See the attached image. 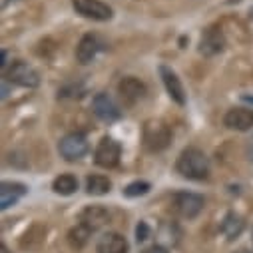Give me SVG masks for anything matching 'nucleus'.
Here are the masks:
<instances>
[{
  "instance_id": "8",
  "label": "nucleus",
  "mask_w": 253,
  "mask_h": 253,
  "mask_svg": "<svg viewBox=\"0 0 253 253\" xmlns=\"http://www.w3.org/2000/svg\"><path fill=\"white\" fill-rule=\"evenodd\" d=\"M92 110H94V114H96L102 122H108V124L122 118L120 108L116 106V102L112 100V96H108L106 92H100V94L94 96V100H92Z\"/></svg>"
},
{
  "instance_id": "10",
  "label": "nucleus",
  "mask_w": 253,
  "mask_h": 253,
  "mask_svg": "<svg viewBox=\"0 0 253 253\" xmlns=\"http://www.w3.org/2000/svg\"><path fill=\"white\" fill-rule=\"evenodd\" d=\"M118 94H120V98H122L126 104L132 106V104L140 102V100L146 96V84L140 82V80L134 78V76H126V78H122L120 84H118Z\"/></svg>"
},
{
  "instance_id": "11",
  "label": "nucleus",
  "mask_w": 253,
  "mask_h": 253,
  "mask_svg": "<svg viewBox=\"0 0 253 253\" xmlns=\"http://www.w3.org/2000/svg\"><path fill=\"white\" fill-rule=\"evenodd\" d=\"M108 219H110V213L102 206H88L78 215V223L84 225V227H88L90 231H96V229L104 227L108 223Z\"/></svg>"
},
{
  "instance_id": "12",
  "label": "nucleus",
  "mask_w": 253,
  "mask_h": 253,
  "mask_svg": "<svg viewBox=\"0 0 253 253\" xmlns=\"http://www.w3.org/2000/svg\"><path fill=\"white\" fill-rule=\"evenodd\" d=\"M223 124L229 130L245 132V130L253 128V110H249V108H231L223 116Z\"/></svg>"
},
{
  "instance_id": "21",
  "label": "nucleus",
  "mask_w": 253,
  "mask_h": 253,
  "mask_svg": "<svg viewBox=\"0 0 253 253\" xmlns=\"http://www.w3.org/2000/svg\"><path fill=\"white\" fill-rule=\"evenodd\" d=\"M148 192H150V183H148V181H132L130 185H126L124 196L138 198V196H146Z\"/></svg>"
},
{
  "instance_id": "18",
  "label": "nucleus",
  "mask_w": 253,
  "mask_h": 253,
  "mask_svg": "<svg viewBox=\"0 0 253 253\" xmlns=\"http://www.w3.org/2000/svg\"><path fill=\"white\" fill-rule=\"evenodd\" d=\"M112 189V181L106 177V175H100V173H94V175H88L86 177V192L90 196H104Z\"/></svg>"
},
{
  "instance_id": "7",
  "label": "nucleus",
  "mask_w": 253,
  "mask_h": 253,
  "mask_svg": "<svg viewBox=\"0 0 253 253\" xmlns=\"http://www.w3.org/2000/svg\"><path fill=\"white\" fill-rule=\"evenodd\" d=\"M120 156H122L120 144H118L114 138H108V136H106V138L100 140V144H98V148H96L94 162H96V166L110 169V168H116V166H118Z\"/></svg>"
},
{
  "instance_id": "29",
  "label": "nucleus",
  "mask_w": 253,
  "mask_h": 253,
  "mask_svg": "<svg viewBox=\"0 0 253 253\" xmlns=\"http://www.w3.org/2000/svg\"><path fill=\"white\" fill-rule=\"evenodd\" d=\"M251 237H253V231H251Z\"/></svg>"
},
{
  "instance_id": "2",
  "label": "nucleus",
  "mask_w": 253,
  "mask_h": 253,
  "mask_svg": "<svg viewBox=\"0 0 253 253\" xmlns=\"http://www.w3.org/2000/svg\"><path fill=\"white\" fill-rule=\"evenodd\" d=\"M142 140H144V148L148 152H154V154L164 152L171 142V132L164 122L148 120L144 124V130H142Z\"/></svg>"
},
{
  "instance_id": "13",
  "label": "nucleus",
  "mask_w": 253,
  "mask_h": 253,
  "mask_svg": "<svg viewBox=\"0 0 253 253\" xmlns=\"http://www.w3.org/2000/svg\"><path fill=\"white\" fill-rule=\"evenodd\" d=\"M26 185L24 183H18V181H2L0 185V208L2 210H8L12 206L18 204L20 198L26 196Z\"/></svg>"
},
{
  "instance_id": "16",
  "label": "nucleus",
  "mask_w": 253,
  "mask_h": 253,
  "mask_svg": "<svg viewBox=\"0 0 253 253\" xmlns=\"http://www.w3.org/2000/svg\"><path fill=\"white\" fill-rule=\"evenodd\" d=\"M98 50H100L98 38L92 36V34H86V36H82V40L76 48V60L80 62V64H90V62L96 58Z\"/></svg>"
},
{
  "instance_id": "28",
  "label": "nucleus",
  "mask_w": 253,
  "mask_h": 253,
  "mask_svg": "<svg viewBox=\"0 0 253 253\" xmlns=\"http://www.w3.org/2000/svg\"><path fill=\"white\" fill-rule=\"evenodd\" d=\"M235 253H253V251H251V249H237Z\"/></svg>"
},
{
  "instance_id": "24",
  "label": "nucleus",
  "mask_w": 253,
  "mask_h": 253,
  "mask_svg": "<svg viewBox=\"0 0 253 253\" xmlns=\"http://www.w3.org/2000/svg\"><path fill=\"white\" fill-rule=\"evenodd\" d=\"M247 158L253 162V136H251V140L247 142Z\"/></svg>"
},
{
  "instance_id": "22",
  "label": "nucleus",
  "mask_w": 253,
  "mask_h": 253,
  "mask_svg": "<svg viewBox=\"0 0 253 253\" xmlns=\"http://www.w3.org/2000/svg\"><path fill=\"white\" fill-rule=\"evenodd\" d=\"M148 237H150V227H148L146 221H140L138 227H136V239L138 241H146Z\"/></svg>"
},
{
  "instance_id": "23",
  "label": "nucleus",
  "mask_w": 253,
  "mask_h": 253,
  "mask_svg": "<svg viewBox=\"0 0 253 253\" xmlns=\"http://www.w3.org/2000/svg\"><path fill=\"white\" fill-rule=\"evenodd\" d=\"M142 253H169L166 247H162V245H150V247H146Z\"/></svg>"
},
{
  "instance_id": "19",
  "label": "nucleus",
  "mask_w": 253,
  "mask_h": 253,
  "mask_svg": "<svg viewBox=\"0 0 253 253\" xmlns=\"http://www.w3.org/2000/svg\"><path fill=\"white\" fill-rule=\"evenodd\" d=\"M52 189L56 194H60V196H72L78 189V179L72 173H62V175H58L54 179Z\"/></svg>"
},
{
  "instance_id": "6",
  "label": "nucleus",
  "mask_w": 253,
  "mask_h": 253,
  "mask_svg": "<svg viewBox=\"0 0 253 253\" xmlns=\"http://www.w3.org/2000/svg\"><path fill=\"white\" fill-rule=\"evenodd\" d=\"M58 152L66 162H76L82 160L88 154V140L82 134H68L60 140Z\"/></svg>"
},
{
  "instance_id": "25",
  "label": "nucleus",
  "mask_w": 253,
  "mask_h": 253,
  "mask_svg": "<svg viewBox=\"0 0 253 253\" xmlns=\"http://www.w3.org/2000/svg\"><path fill=\"white\" fill-rule=\"evenodd\" d=\"M6 56H8V54H6V50H2V62H0V66H2V68L6 66Z\"/></svg>"
},
{
  "instance_id": "27",
  "label": "nucleus",
  "mask_w": 253,
  "mask_h": 253,
  "mask_svg": "<svg viewBox=\"0 0 253 253\" xmlns=\"http://www.w3.org/2000/svg\"><path fill=\"white\" fill-rule=\"evenodd\" d=\"M10 2H14V0H2V8H6Z\"/></svg>"
},
{
  "instance_id": "17",
  "label": "nucleus",
  "mask_w": 253,
  "mask_h": 253,
  "mask_svg": "<svg viewBox=\"0 0 253 253\" xmlns=\"http://www.w3.org/2000/svg\"><path fill=\"white\" fill-rule=\"evenodd\" d=\"M243 227H245L243 217L237 215V213H233V211H229V213L223 217V221H221V231H223V235H225L227 239H237V237L241 235Z\"/></svg>"
},
{
  "instance_id": "3",
  "label": "nucleus",
  "mask_w": 253,
  "mask_h": 253,
  "mask_svg": "<svg viewBox=\"0 0 253 253\" xmlns=\"http://www.w3.org/2000/svg\"><path fill=\"white\" fill-rule=\"evenodd\" d=\"M206 206V200L198 194H189V192H175L169 200V210L181 217V219H194L202 213Z\"/></svg>"
},
{
  "instance_id": "1",
  "label": "nucleus",
  "mask_w": 253,
  "mask_h": 253,
  "mask_svg": "<svg viewBox=\"0 0 253 253\" xmlns=\"http://www.w3.org/2000/svg\"><path fill=\"white\" fill-rule=\"evenodd\" d=\"M175 169L179 175L187 179L204 181L210 177V160L200 148H185L175 162Z\"/></svg>"
},
{
  "instance_id": "20",
  "label": "nucleus",
  "mask_w": 253,
  "mask_h": 253,
  "mask_svg": "<svg viewBox=\"0 0 253 253\" xmlns=\"http://www.w3.org/2000/svg\"><path fill=\"white\" fill-rule=\"evenodd\" d=\"M90 229L88 227H84V225H76V227H72L70 229V233H68V239H70V243H72V247H76V249H82L86 243H88V237H90Z\"/></svg>"
},
{
  "instance_id": "26",
  "label": "nucleus",
  "mask_w": 253,
  "mask_h": 253,
  "mask_svg": "<svg viewBox=\"0 0 253 253\" xmlns=\"http://www.w3.org/2000/svg\"><path fill=\"white\" fill-rule=\"evenodd\" d=\"M0 253H10V251H8V247H6L4 243H2V245H0Z\"/></svg>"
},
{
  "instance_id": "9",
  "label": "nucleus",
  "mask_w": 253,
  "mask_h": 253,
  "mask_svg": "<svg viewBox=\"0 0 253 253\" xmlns=\"http://www.w3.org/2000/svg\"><path fill=\"white\" fill-rule=\"evenodd\" d=\"M225 48V36L221 32L219 26H210L204 30L202 40H200V52L204 56H215L219 52H223Z\"/></svg>"
},
{
  "instance_id": "5",
  "label": "nucleus",
  "mask_w": 253,
  "mask_h": 253,
  "mask_svg": "<svg viewBox=\"0 0 253 253\" xmlns=\"http://www.w3.org/2000/svg\"><path fill=\"white\" fill-rule=\"evenodd\" d=\"M72 6L80 16L98 22H106L114 16V10L102 0H72Z\"/></svg>"
},
{
  "instance_id": "15",
  "label": "nucleus",
  "mask_w": 253,
  "mask_h": 253,
  "mask_svg": "<svg viewBox=\"0 0 253 253\" xmlns=\"http://www.w3.org/2000/svg\"><path fill=\"white\" fill-rule=\"evenodd\" d=\"M130 245L120 233H104L96 243V253H128Z\"/></svg>"
},
{
  "instance_id": "14",
  "label": "nucleus",
  "mask_w": 253,
  "mask_h": 253,
  "mask_svg": "<svg viewBox=\"0 0 253 253\" xmlns=\"http://www.w3.org/2000/svg\"><path fill=\"white\" fill-rule=\"evenodd\" d=\"M160 76H162V80H164V86H166L169 98H171L175 104L183 106V104H185V92H183V86H181L177 74H175L171 68H168V66H160Z\"/></svg>"
},
{
  "instance_id": "4",
  "label": "nucleus",
  "mask_w": 253,
  "mask_h": 253,
  "mask_svg": "<svg viewBox=\"0 0 253 253\" xmlns=\"http://www.w3.org/2000/svg\"><path fill=\"white\" fill-rule=\"evenodd\" d=\"M6 80L16 86H22V88H36L40 84L38 72L22 60H16L10 64V68L6 70Z\"/></svg>"
}]
</instances>
